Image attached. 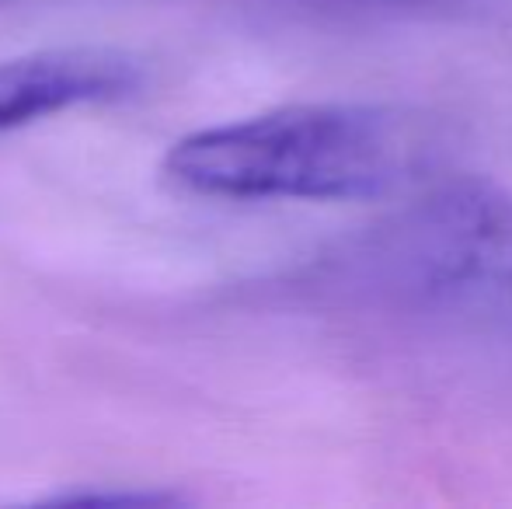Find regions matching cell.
Here are the masks:
<instances>
[{
    "mask_svg": "<svg viewBox=\"0 0 512 509\" xmlns=\"http://www.w3.org/2000/svg\"><path fill=\"white\" fill-rule=\"evenodd\" d=\"M4 4H11V0H0V7H4Z\"/></svg>",
    "mask_w": 512,
    "mask_h": 509,
    "instance_id": "obj_6",
    "label": "cell"
},
{
    "mask_svg": "<svg viewBox=\"0 0 512 509\" xmlns=\"http://www.w3.org/2000/svg\"><path fill=\"white\" fill-rule=\"evenodd\" d=\"M53 503H95V506H168L178 503L171 492H143V489H81L70 496H53Z\"/></svg>",
    "mask_w": 512,
    "mask_h": 509,
    "instance_id": "obj_4",
    "label": "cell"
},
{
    "mask_svg": "<svg viewBox=\"0 0 512 509\" xmlns=\"http://www.w3.org/2000/svg\"><path fill=\"white\" fill-rule=\"evenodd\" d=\"M345 279L401 304H488L512 293V192L478 175L436 185L338 258Z\"/></svg>",
    "mask_w": 512,
    "mask_h": 509,
    "instance_id": "obj_2",
    "label": "cell"
},
{
    "mask_svg": "<svg viewBox=\"0 0 512 509\" xmlns=\"http://www.w3.org/2000/svg\"><path fill=\"white\" fill-rule=\"evenodd\" d=\"M140 63L115 49H42L0 63V133L60 116L77 105L126 98L140 88Z\"/></svg>",
    "mask_w": 512,
    "mask_h": 509,
    "instance_id": "obj_3",
    "label": "cell"
},
{
    "mask_svg": "<svg viewBox=\"0 0 512 509\" xmlns=\"http://www.w3.org/2000/svg\"><path fill=\"white\" fill-rule=\"evenodd\" d=\"M310 4H352V7H391V4H415V0H310Z\"/></svg>",
    "mask_w": 512,
    "mask_h": 509,
    "instance_id": "obj_5",
    "label": "cell"
},
{
    "mask_svg": "<svg viewBox=\"0 0 512 509\" xmlns=\"http://www.w3.org/2000/svg\"><path fill=\"white\" fill-rule=\"evenodd\" d=\"M429 157V133L391 109L290 105L185 136L164 171L196 196L356 203L415 182Z\"/></svg>",
    "mask_w": 512,
    "mask_h": 509,
    "instance_id": "obj_1",
    "label": "cell"
}]
</instances>
